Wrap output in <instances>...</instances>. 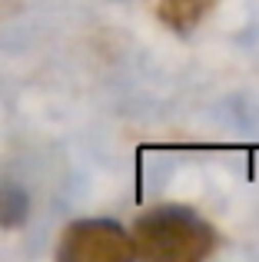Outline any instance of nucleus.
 I'll return each mask as SVG.
<instances>
[{
    "label": "nucleus",
    "mask_w": 259,
    "mask_h": 262,
    "mask_svg": "<svg viewBox=\"0 0 259 262\" xmlns=\"http://www.w3.org/2000/svg\"><path fill=\"white\" fill-rule=\"evenodd\" d=\"M133 256L149 262H196L216 246V232L206 219L180 206H160L133 223Z\"/></svg>",
    "instance_id": "nucleus-1"
},
{
    "label": "nucleus",
    "mask_w": 259,
    "mask_h": 262,
    "mask_svg": "<svg viewBox=\"0 0 259 262\" xmlns=\"http://www.w3.org/2000/svg\"><path fill=\"white\" fill-rule=\"evenodd\" d=\"M57 256L63 262H123L133 256V243L123 226L110 219H83L63 232Z\"/></svg>",
    "instance_id": "nucleus-2"
},
{
    "label": "nucleus",
    "mask_w": 259,
    "mask_h": 262,
    "mask_svg": "<svg viewBox=\"0 0 259 262\" xmlns=\"http://www.w3.org/2000/svg\"><path fill=\"white\" fill-rule=\"evenodd\" d=\"M153 4V13L160 17L163 27L176 33H189L193 27L203 24L209 10H213L216 0H149Z\"/></svg>",
    "instance_id": "nucleus-3"
},
{
    "label": "nucleus",
    "mask_w": 259,
    "mask_h": 262,
    "mask_svg": "<svg viewBox=\"0 0 259 262\" xmlns=\"http://www.w3.org/2000/svg\"><path fill=\"white\" fill-rule=\"evenodd\" d=\"M27 192L13 183H0V226H20L27 219Z\"/></svg>",
    "instance_id": "nucleus-4"
}]
</instances>
